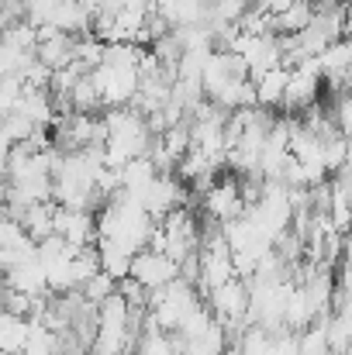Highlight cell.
Listing matches in <instances>:
<instances>
[{"label": "cell", "mask_w": 352, "mask_h": 355, "mask_svg": "<svg viewBox=\"0 0 352 355\" xmlns=\"http://www.w3.org/2000/svg\"><path fill=\"white\" fill-rule=\"evenodd\" d=\"M31 335V318H17V314H0V352L21 355L24 342Z\"/></svg>", "instance_id": "9"}, {"label": "cell", "mask_w": 352, "mask_h": 355, "mask_svg": "<svg viewBox=\"0 0 352 355\" xmlns=\"http://www.w3.org/2000/svg\"><path fill=\"white\" fill-rule=\"evenodd\" d=\"M69 104H73V111H83V114H97L104 107V97H101V90H97L90 73L80 76V83L69 90Z\"/></svg>", "instance_id": "13"}, {"label": "cell", "mask_w": 352, "mask_h": 355, "mask_svg": "<svg viewBox=\"0 0 352 355\" xmlns=\"http://www.w3.org/2000/svg\"><path fill=\"white\" fill-rule=\"evenodd\" d=\"M14 111H21L35 128H49V124L56 121L52 94H49V90H38V87H24V94H21V101H17Z\"/></svg>", "instance_id": "7"}, {"label": "cell", "mask_w": 352, "mask_h": 355, "mask_svg": "<svg viewBox=\"0 0 352 355\" xmlns=\"http://www.w3.org/2000/svg\"><path fill=\"white\" fill-rule=\"evenodd\" d=\"M201 204H204L208 221H215V225H228L235 218H242V214H245V200H242L238 176H221V180H215V183L201 193Z\"/></svg>", "instance_id": "2"}, {"label": "cell", "mask_w": 352, "mask_h": 355, "mask_svg": "<svg viewBox=\"0 0 352 355\" xmlns=\"http://www.w3.org/2000/svg\"><path fill=\"white\" fill-rule=\"evenodd\" d=\"M252 83H255V104L259 107H280L283 94H287V83H290V69L287 66H273V69L252 76Z\"/></svg>", "instance_id": "6"}, {"label": "cell", "mask_w": 352, "mask_h": 355, "mask_svg": "<svg viewBox=\"0 0 352 355\" xmlns=\"http://www.w3.org/2000/svg\"><path fill=\"white\" fill-rule=\"evenodd\" d=\"M76 3H80V7L87 10V14H94V10H97V7H101L104 0H76Z\"/></svg>", "instance_id": "17"}, {"label": "cell", "mask_w": 352, "mask_h": 355, "mask_svg": "<svg viewBox=\"0 0 352 355\" xmlns=\"http://www.w3.org/2000/svg\"><path fill=\"white\" fill-rule=\"evenodd\" d=\"M135 197L142 200V207H145L156 221H162L169 211L187 207V183H183L180 176H173V173H156V180H152L145 190H138Z\"/></svg>", "instance_id": "1"}, {"label": "cell", "mask_w": 352, "mask_h": 355, "mask_svg": "<svg viewBox=\"0 0 352 355\" xmlns=\"http://www.w3.org/2000/svg\"><path fill=\"white\" fill-rule=\"evenodd\" d=\"M21 355H56V331H49L42 321L31 318V335H28Z\"/></svg>", "instance_id": "14"}, {"label": "cell", "mask_w": 352, "mask_h": 355, "mask_svg": "<svg viewBox=\"0 0 352 355\" xmlns=\"http://www.w3.org/2000/svg\"><path fill=\"white\" fill-rule=\"evenodd\" d=\"M346 138H352V128H349V131H346Z\"/></svg>", "instance_id": "18"}, {"label": "cell", "mask_w": 352, "mask_h": 355, "mask_svg": "<svg viewBox=\"0 0 352 355\" xmlns=\"http://www.w3.org/2000/svg\"><path fill=\"white\" fill-rule=\"evenodd\" d=\"M115 290H117V279L111 276V272H104V269H97V272H94V276H90L83 286H80V293H83L90 304H104V300H108Z\"/></svg>", "instance_id": "15"}, {"label": "cell", "mask_w": 352, "mask_h": 355, "mask_svg": "<svg viewBox=\"0 0 352 355\" xmlns=\"http://www.w3.org/2000/svg\"><path fill=\"white\" fill-rule=\"evenodd\" d=\"M180 345H183L187 355H228V328L215 318L201 335H194V338H187Z\"/></svg>", "instance_id": "8"}, {"label": "cell", "mask_w": 352, "mask_h": 355, "mask_svg": "<svg viewBox=\"0 0 352 355\" xmlns=\"http://www.w3.org/2000/svg\"><path fill=\"white\" fill-rule=\"evenodd\" d=\"M128 276H131L135 283H142L145 290H159V286H166V283H173V279L180 276V262L169 259L166 252H156V248L145 245L142 252L131 255Z\"/></svg>", "instance_id": "3"}, {"label": "cell", "mask_w": 352, "mask_h": 355, "mask_svg": "<svg viewBox=\"0 0 352 355\" xmlns=\"http://www.w3.org/2000/svg\"><path fill=\"white\" fill-rule=\"evenodd\" d=\"M49 24L59 28V31H69V35H87L90 31V14L76 0H59L52 17H49Z\"/></svg>", "instance_id": "10"}, {"label": "cell", "mask_w": 352, "mask_h": 355, "mask_svg": "<svg viewBox=\"0 0 352 355\" xmlns=\"http://www.w3.org/2000/svg\"><path fill=\"white\" fill-rule=\"evenodd\" d=\"M342 266L352 272V232H346V241H342Z\"/></svg>", "instance_id": "16"}, {"label": "cell", "mask_w": 352, "mask_h": 355, "mask_svg": "<svg viewBox=\"0 0 352 355\" xmlns=\"http://www.w3.org/2000/svg\"><path fill=\"white\" fill-rule=\"evenodd\" d=\"M52 218H56V200L31 204V207H24V214H21V228L28 232V238L42 241V238L52 235Z\"/></svg>", "instance_id": "11"}, {"label": "cell", "mask_w": 352, "mask_h": 355, "mask_svg": "<svg viewBox=\"0 0 352 355\" xmlns=\"http://www.w3.org/2000/svg\"><path fill=\"white\" fill-rule=\"evenodd\" d=\"M35 59H38L42 66H49V69H62V66H69V62L76 59V35H69V31H56V35L42 38V42L35 45Z\"/></svg>", "instance_id": "5"}, {"label": "cell", "mask_w": 352, "mask_h": 355, "mask_svg": "<svg viewBox=\"0 0 352 355\" xmlns=\"http://www.w3.org/2000/svg\"><path fill=\"white\" fill-rule=\"evenodd\" d=\"M52 235L66 238L69 245H97V214L94 211H80V207H62L56 204V218H52Z\"/></svg>", "instance_id": "4"}, {"label": "cell", "mask_w": 352, "mask_h": 355, "mask_svg": "<svg viewBox=\"0 0 352 355\" xmlns=\"http://www.w3.org/2000/svg\"><path fill=\"white\" fill-rule=\"evenodd\" d=\"M156 173H159V166H156L149 155L128 159V162L121 166V187L131 190V193H138V190H145V187L156 180Z\"/></svg>", "instance_id": "12"}]
</instances>
